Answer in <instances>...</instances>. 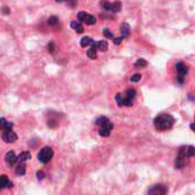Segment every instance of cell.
Here are the masks:
<instances>
[{
  "label": "cell",
  "instance_id": "cell-1",
  "mask_svg": "<svg viewBox=\"0 0 195 195\" xmlns=\"http://www.w3.org/2000/svg\"><path fill=\"white\" fill-rule=\"evenodd\" d=\"M175 123V119L170 114H160L154 119V126L158 130L170 129Z\"/></svg>",
  "mask_w": 195,
  "mask_h": 195
},
{
  "label": "cell",
  "instance_id": "cell-2",
  "mask_svg": "<svg viewBox=\"0 0 195 195\" xmlns=\"http://www.w3.org/2000/svg\"><path fill=\"white\" fill-rule=\"evenodd\" d=\"M53 155H54V152L50 147H43L39 154H38V159L41 163H48L51 159H53Z\"/></svg>",
  "mask_w": 195,
  "mask_h": 195
},
{
  "label": "cell",
  "instance_id": "cell-3",
  "mask_svg": "<svg viewBox=\"0 0 195 195\" xmlns=\"http://www.w3.org/2000/svg\"><path fill=\"white\" fill-rule=\"evenodd\" d=\"M186 147H180L179 150V153L176 158V161H175V167L176 169H183L186 164Z\"/></svg>",
  "mask_w": 195,
  "mask_h": 195
},
{
  "label": "cell",
  "instance_id": "cell-4",
  "mask_svg": "<svg viewBox=\"0 0 195 195\" xmlns=\"http://www.w3.org/2000/svg\"><path fill=\"white\" fill-rule=\"evenodd\" d=\"M168 193V188L165 185L163 184H158V185H154L152 186L150 190H148V194L151 195H164Z\"/></svg>",
  "mask_w": 195,
  "mask_h": 195
},
{
  "label": "cell",
  "instance_id": "cell-5",
  "mask_svg": "<svg viewBox=\"0 0 195 195\" xmlns=\"http://www.w3.org/2000/svg\"><path fill=\"white\" fill-rule=\"evenodd\" d=\"M78 18H79V21L85 22L87 25H94V24H96V18H95L93 15H89V14H87V13H85V12H80V13L78 14Z\"/></svg>",
  "mask_w": 195,
  "mask_h": 195
},
{
  "label": "cell",
  "instance_id": "cell-6",
  "mask_svg": "<svg viewBox=\"0 0 195 195\" xmlns=\"http://www.w3.org/2000/svg\"><path fill=\"white\" fill-rule=\"evenodd\" d=\"M1 138H2V140L3 142H6V143H8V144H10V143H14V142H16L17 140V135L12 130H3V132H2V135H1Z\"/></svg>",
  "mask_w": 195,
  "mask_h": 195
},
{
  "label": "cell",
  "instance_id": "cell-7",
  "mask_svg": "<svg viewBox=\"0 0 195 195\" xmlns=\"http://www.w3.org/2000/svg\"><path fill=\"white\" fill-rule=\"evenodd\" d=\"M112 129H113V123H112V122H108L107 125H105V126H103V127L99 128V135L103 136V137H108Z\"/></svg>",
  "mask_w": 195,
  "mask_h": 195
},
{
  "label": "cell",
  "instance_id": "cell-8",
  "mask_svg": "<svg viewBox=\"0 0 195 195\" xmlns=\"http://www.w3.org/2000/svg\"><path fill=\"white\" fill-rule=\"evenodd\" d=\"M5 159H6V162L8 163L9 165H12V167L17 162V156H16V154H15L13 151H9V152L6 154Z\"/></svg>",
  "mask_w": 195,
  "mask_h": 195
},
{
  "label": "cell",
  "instance_id": "cell-9",
  "mask_svg": "<svg viewBox=\"0 0 195 195\" xmlns=\"http://www.w3.org/2000/svg\"><path fill=\"white\" fill-rule=\"evenodd\" d=\"M176 71H177L178 75H183V77H185V75L187 74V72H188V68H187V66L184 64V63L179 62V63H177V64H176Z\"/></svg>",
  "mask_w": 195,
  "mask_h": 195
},
{
  "label": "cell",
  "instance_id": "cell-10",
  "mask_svg": "<svg viewBox=\"0 0 195 195\" xmlns=\"http://www.w3.org/2000/svg\"><path fill=\"white\" fill-rule=\"evenodd\" d=\"M14 127L13 122L7 121L5 118H0V129L1 130H12Z\"/></svg>",
  "mask_w": 195,
  "mask_h": 195
},
{
  "label": "cell",
  "instance_id": "cell-11",
  "mask_svg": "<svg viewBox=\"0 0 195 195\" xmlns=\"http://www.w3.org/2000/svg\"><path fill=\"white\" fill-rule=\"evenodd\" d=\"M120 32H121V37L122 38H127L130 33V28L127 23H122L120 26Z\"/></svg>",
  "mask_w": 195,
  "mask_h": 195
},
{
  "label": "cell",
  "instance_id": "cell-12",
  "mask_svg": "<svg viewBox=\"0 0 195 195\" xmlns=\"http://www.w3.org/2000/svg\"><path fill=\"white\" fill-rule=\"evenodd\" d=\"M95 43V41L90 38V37H83L80 41V45L81 47H88V46H93Z\"/></svg>",
  "mask_w": 195,
  "mask_h": 195
},
{
  "label": "cell",
  "instance_id": "cell-13",
  "mask_svg": "<svg viewBox=\"0 0 195 195\" xmlns=\"http://www.w3.org/2000/svg\"><path fill=\"white\" fill-rule=\"evenodd\" d=\"M87 56L89 57V58H91V60H96V57H97V49H96V42L91 46V48L90 49H88V51H87Z\"/></svg>",
  "mask_w": 195,
  "mask_h": 195
},
{
  "label": "cell",
  "instance_id": "cell-14",
  "mask_svg": "<svg viewBox=\"0 0 195 195\" xmlns=\"http://www.w3.org/2000/svg\"><path fill=\"white\" fill-rule=\"evenodd\" d=\"M30 159H31V153L30 152H22L17 156V162H25V161H28Z\"/></svg>",
  "mask_w": 195,
  "mask_h": 195
},
{
  "label": "cell",
  "instance_id": "cell-15",
  "mask_svg": "<svg viewBox=\"0 0 195 195\" xmlns=\"http://www.w3.org/2000/svg\"><path fill=\"white\" fill-rule=\"evenodd\" d=\"M71 28L73 30H75L78 33H82L83 32V26L81 25L80 22H77V21H72L71 22Z\"/></svg>",
  "mask_w": 195,
  "mask_h": 195
},
{
  "label": "cell",
  "instance_id": "cell-16",
  "mask_svg": "<svg viewBox=\"0 0 195 195\" xmlns=\"http://www.w3.org/2000/svg\"><path fill=\"white\" fill-rule=\"evenodd\" d=\"M96 49H99L100 51H106L108 49V45L105 40L98 41V42H96Z\"/></svg>",
  "mask_w": 195,
  "mask_h": 195
},
{
  "label": "cell",
  "instance_id": "cell-17",
  "mask_svg": "<svg viewBox=\"0 0 195 195\" xmlns=\"http://www.w3.org/2000/svg\"><path fill=\"white\" fill-rule=\"evenodd\" d=\"M121 9V2L120 1H115V2H111L110 6V12L112 13H118Z\"/></svg>",
  "mask_w": 195,
  "mask_h": 195
},
{
  "label": "cell",
  "instance_id": "cell-18",
  "mask_svg": "<svg viewBox=\"0 0 195 195\" xmlns=\"http://www.w3.org/2000/svg\"><path fill=\"white\" fill-rule=\"evenodd\" d=\"M8 183H9V180H8V177L7 176H0V191L1 190H3V188H6L7 186H8Z\"/></svg>",
  "mask_w": 195,
  "mask_h": 195
},
{
  "label": "cell",
  "instance_id": "cell-19",
  "mask_svg": "<svg viewBox=\"0 0 195 195\" xmlns=\"http://www.w3.org/2000/svg\"><path fill=\"white\" fill-rule=\"evenodd\" d=\"M110 122V120L106 118V116H99L97 120H96V125L99 126V127H103L105 125H107Z\"/></svg>",
  "mask_w": 195,
  "mask_h": 195
},
{
  "label": "cell",
  "instance_id": "cell-20",
  "mask_svg": "<svg viewBox=\"0 0 195 195\" xmlns=\"http://www.w3.org/2000/svg\"><path fill=\"white\" fill-rule=\"evenodd\" d=\"M147 66V62L144 60V58H139L138 61H136L135 63V67L136 68H143V67H146Z\"/></svg>",
  "mask_w": 195,
  "mask_h": 195
},
{
  "label": "cell",
  "instance_id": "cell-21",
  "mask_svg": "<svg viewBox=\"0 0 195 195\" xmlns=\"http://www.w3.org/2000/svg\"><path fill=\"white\" fill-rule=\"evenodd\" d=\"M16 173L20 176H23L25 173V165L23 164V162H20V164L16 167Z\"/></svg>",
  "mask_w": 195,
  "mask_h": 195
},
{
  "label": "cell",
  "instance_id": "cell-22",
  "mask_svg": "<svg viewBox=\"0 0 195 195\" xmlns=\"http://www.w3.org/2000/svg\"><path fill=\"white\" fill-rule=\"evenodd\" d=\"M125 97L133 100V98L136 97V90H135V89H131V88H130V89H127L126 93H125Z\"/></svg>",
  "mask_w": 195,
  "mask_h": 195
},
{
  "label": "cell",
  "instance_id": "cell-23",
  "mask_svg": "<svg viewBox=\"0 0 195 195\" xmlns=\"http://www.w3.org/2000/svg\"><path fill=\"white\" fill-rule=\"evenodd\" d=\"M195 154V148L194 146H188V147H186V155H187V158H193Z\"/></svg>",
  "mask_w": 195,
  "mask_h": 195
},
{
  "label": "cell",
  "instance_id": "cell-24",
  "mask_svg": "<svg viewBox=\"0 0 195 195\" xmlns=\"http://www.w3.org/2000/svg\"><path fill=\"white\" fill-rule=\"evenodd\" d=\"M110 6H111V2H108L107 0H102V1H100V7H102L103 9L110 12Z\"/></svg>",
  "mask_w": 195,
  "mask_h": 195
},
{
  "label": "cell",
  "instance_id": "cell-25",
  "mask_svg": "<svg viewBox=\"0 0 195 195\" xmlns=\"http://www.w3.org/2000/svg\"><path fill=\"white\" fill-rule=\"evenodd\" d=\"M57 23H58V18H57L56 16H51V17L48 18V24H49V25L54 26V25H56Z\"/></svg>",
  "mask_w": 195,
  "mask_h": 195
},
{
  "label": "cell",
  "instance_id": "cell-26",
  "mask_svg": "<svg viewBox=\"0 0 195 195\" xmlns=\"http://www.w3.org/2000/svg\"><path fill=\"white\" fill-rule=\"evenodd\" d=\"M103 34H104V37H106V38H110V39H113V38H114L113 33L111 32L108 29H104V30H103Z\"/></svg>",
  "mask_w": 195,
  "mask_h": 195
},
{
  "label": "cell",
  "instance_id": "cell-27",
  "mask_svg": "<svg viewBox=\"0 0 195 195\" xmlns=\"http://www.w3.org/2000/svg\"><path fill=\"white\" fill-rule=\"evenodd\" d=\"M140 79H142V75H140V74H133V75L130 78V81H131V82H138Z\"/></svg>",
  "mask_w": 195,
  "mask_h": 195
},
{
  "label": "cell",
  "instance_id": "cell-28",
  "mask_svg": "<svg viewBox=\"0 0 195 195\" xmlns=\"http://www.w3.org/2000/svg\"><path fill=\"white\" fill-rule=\"evenodd\" d=\"M47 48H48V51H49V53H54L55 49H56V47H55V45H54L53 42H50V43L47 46Z\"/></svg>",
  "mask_w": 195,
  "mask_h": 195
},
{
  "label": "cell",
  "instance_id": "cell-29",
  "mask_svg": "<svg viewBox=\"0 0 195 195\" xmlns=\"http://www.w3.org/2000/svg\"><path fill=\"white\" fill-rule=\"evenodd\" d=\"M122 37H120V38H113V42L115 43V45H120L121 42H122Z\"/></svg>",
  "mask_w": 195,
  "mask_h": 195
},
{
  "label": "cell",
  "instance_id": "cell-30",
  "mask_svg": "<svg viewBox=\"0 0 195 195\" xmlns=\"http://www.w3.org/2000/svg\"><path fill=\"white\" fill-rule=\"evenodd\" d=\"M37 177H38L39 180H42V179L45 178V173H43L42 171H38V172H37Z\"/></svg>",
  "mask_w": 195,
  "mask_h": 195
},
{
  "label": "cell",
  "instance_id": "cell-31",
  "mask_svg": "<svg viewBox=\"0 0 195 195\" xmlns=\"http://www.w3.org/2000/svg\"><path fill=\"white\" fill-rule=\"evenodd\" d=\"M177 82L180 83V85H183V83H184V77H183V75H178V77H177Z\"/></svg>",
  "mask_w": 195,
  "mask_h": 195
},
{
  "label": "cell",
  "instance_id": "cell-32",
  "mask_svg": "<svg viewBox=\"0 0 195 195\" xmlns=\"http://www.w3.org/2000/svg\"><path fill=\"white\" fill-rule=\"evenodd\" d=\"M2 12H6L5 14H8V13H9V9H8V8H6V7H3V8H2Z\"/></svg>",
  "mask_w": 195,
  "mask_h": 195
},
{
  "label": "cell",
  "instance_id": "cell-33",
  "mask_svg": "<svg viewBox=\"0 0 195 195\" xmlns=\"http://www.w3.org/2000/svg\"><path fill=\"white\" fill-rule=\"evenodd\" d=\"M194 128H195V127H194V123H192V125H191V129L194 130Z\"/></svg>",
  "mask_w": 195,
  "mask_h": 195
},
{
  "label": "cell",
  "instance_id": "cell-34",
  "mask_svg": "<svg viewBox=\"0 0 195 195\" xmlns=\"http://www.w3.org/2000/svg\"><path fill=\"white\" fill-rule=\"evenodd\" d=\"M57 2H63V1H65V0H56Z\"/></svg>",
  "mask_w": 195,
  "mask_h": 195
}]
</instances>
